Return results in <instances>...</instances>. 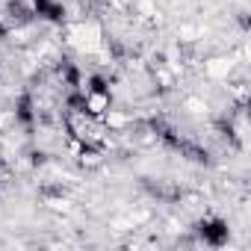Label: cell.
<instances>
[{
    "label": "cell",
    "instance_id": "7a4b0ae2",
    "mask_svg": "<svg viewBox=\"0 0 251 251\" xmlns=\"http://www.w3.org/2000/svg\"><path fill=\"white\" fill-rule=\"evenodd\" d=\"M183 109H186L192 118H207L213 106H210V100H207L204 95H186V98H183Z\"/></svg>",
    "mask_w": 251,
    "mask_h": 251
},
{
    "label": "cell",
    "instance_id": "6da1fadb",
    "mask_svg": "<svg viewBox=\"0 0 251 251\" xmlns=\"http://www.w3.org/2000/svg\"><path fill=\"white\" fill-rule=\"evenodd\" d=\"M236 68H242V65H236V59L230 56V50H227V53H210V56L201 59V74H204V80H207V83H216V86H222L225 80H230V77L236 74Z\"/></svg>",
    "mask_w": 251,
    "mask_h": 251
}]
</instances>
